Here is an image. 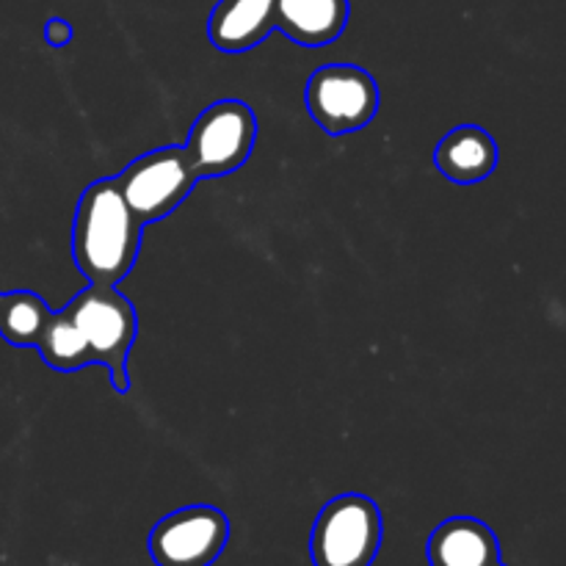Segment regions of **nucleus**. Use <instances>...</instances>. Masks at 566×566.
<instances>
[{
  "label": "nucleus",
  "mask_w": 566,
  "mask_h": 566,
  "mask_svg": "<svg viewBox=\"0 0 566 566\" xmlns=\"http://www.w3.org/2000/svg\"><path fill=\"white\" fill-rule=\"evenodd\" d=\"M114 182L133 216L147 227L175 213L193 191L199 177L186 149L180 144H169V147H158L130 160L114 177Z\"/></svg>",
  "instance_id": "nucleus-3"
},
{
  "label": "nucleus",
  "mask_w": 566,
  "mask_h": 566,
  "mask_svg": "<svg viewBox=\"0 0 566 566\" xmlns=\"http://www.w3.org/2000/svg\"><path fill=\"white\" fill-rule=\"evenodd\" d=\"M36 352L44 359V365L59 370V374H75V370L94 365L86 337H83V332L77 329V324L70 318L66 310L50 315L48 326H44L42 337L36 343Z\"/></svg>",
  "instance_id": "nucleus-13"
},
{
  "label": "nucleus",
  "mask_w": 566,
  "mask_h": 566,
  "mask_svg": "<svg viewBox=\"0 0 566 566\" xmlns=\"http://www.w3.org/2000/svg\"><path fill=\"white\" fill-rule=\"evenodd\" d=\"M492 566H506V564H503V562H495Z\"/></svg>",
  "instance_id": "nucleus-15"
},
{
  "label": "nucleus",
  "mask_w": 566,
  "mask_h": 566,
  "mask_svg": "<svg viewBox=\"0 0 566 566\" xmlns=\"http://www.w3.org/2000/svg\"><path fill=\"white\" fill-rule=\"evenodd\" d=\"M426 558L429 566H492L501 562V545L481 520L451 517L429 536Z\"/></svg>",
  "instance_id": "nucleus-8"
},
{
  "label": "nucleus",
  "mask_w": 566,
  "mask_h": 566,
  "mask_svg": "<svg viewBox=\"0 0 566 566\" xmlns=\"http://www.w3.org/2000/svg\"><path fill=\"white\" fill-rule=\"evenodd\" d=\"M434 164L451 182L473 186V182L486 180L495 171L497 144L484 127L459 125L437 144Z\"/></svg>",
  "instance_id": "nucleus-11"
},
{
  "label": "nucleus",
  "mask_w": 566,
  "mask_h": 566,
  "mask_svg": "<svg viewBox=\"0 0 566 566\" xmlns=\"http://www.w3.org/2000/svg\"><path fill=\"white\" fill-rule=\"evenodd\" d=\"M44 39H48L50 48H66L72 39V25L61 17H53V20L44 25Z\"/></svg>",
  "instance_id": "nucleus-14"
},
{
  "label": "nucleus",
  "mask_w": 566,
  "mask_h": 566,
  "mask_svg": "<svg viewBox=\"0 0 566 566\" xmlns=\"http://www.w3.org/2000/svg\"><path fill=\"white\" fill-rule=\"evenodd\" d=\"M348 0H274V28L302 48H324L346 31Z\"/></svg>",
  "instance_id": "nucleus-9"
},
{
  "label": "nucleus",
  "mask_w": 566,
  "mask_h": 566,
  "mask_svg": "<svg viewBox=\"0 0 566 566\" xmlns=\"http://www.w3.org/2000/svg\"><path fill=\"white\" fill-rule=\"evenodd\" d=\"M230 542V520L216 506H186L160 520L149 534L158 566H210Z\"/></svg>",
  "instance_id": "nucleus-7"
},
{
  "label": "nucleus",
  "mask_w": 566,
  "mask_h": 566,
  "mask_svg": "<svg viewBox=\"0 0 566 566\" xmlns=\"http://www.w3.org/2000/svg\"><path fill=\"white\" fill-rule=\"evenodd\" d=\"M258 142V116L243 99L208 105L188 133L186 149L199 180L224 177L241 169Z\"/></svg>",
  "instance_id": "nucleus-5"
},
{
  "label": "nucleus",
  "mask_w": 566,
  "mask_h": 566,
  "mask_svg": "<svg viewBox=\"0 0 566 566\" xmlns=\"http://www.w3.org/2000/svg\"><path fill=\"white\" fill-rule=\"evenodd\" d=\"M307 111L329 136L357 133L379 114V83L357 64H324L307 77Z\"/></svg>",
  "instance_id": "nucleus-6"
},
{
  "label": "nucleus",
  "mask_w": 566,
  "mask_h": 566,
  "mask_svg": "<svg viewBox=\"0 0 566 566\" xmlns=\"http://www.w3.org/2000/svg\"><path fill=\"white\" fill-rule=\"evenodd\" d=\"M144 224L127 208L114 177L94 180L81 193L72 221V260L88 285L116 287L133 271Z\"/></svg>",
  "instance_id": "nucleus-1"
},
{
  "label": "nucleus",
  "mask_w": 566,
  "mask_h": 566,
  "mask_svg": "<svg viewBox=\"0 0 566 566\" xmlns=\"http://www.w3.org/2000/svg\"><path fill=\"white\" fill-rule=\"evenodd\" d=\"M381 547V512L370 497L348 492L318 512L310 536L315 566H370Z\"/></svg>",
  "instance_id": "nucleus-4"
},
{
  "label": "nucleus",
  "mask_w": 566,
  "mask_h": 566,
  "mask_svg": "<svg viewBox=\"0 0 566 566\" xmlns=\"http://www.w3.org/2000/svg\"><path fill=\"white\" fill-rule=\"evenodd\" d=\"M53 310L33 291L0 293V337L9 346L36 348Z\"/></svg>",
  "instance_id": "nucleus-12"
},
{
  "label": "nucleus",
  "mask_w": 566,
  "mask_h": 566,
  "mask_svg": "<svg viewBox=\"0 0 566 566\" xmlns=\"http://www.w3.org/2000/svg\"><path fill=\"white\" fill-rule=\"evenodd\" d=\"M274 31V0H219L210 11L208 39L221 53H247Z\"/></svg>",
  "instance_id": "nucleus-10"
},
{
  "label": "nucleus",
  "mask_w": 566,
  "mask_h": 566,
  "mask_svg": "<svg viewBox=\"0 0 566 566\" xmlns=\"http://www.w3.org/2000/svg\"><path fill=\"white\" fill-rule=\"evenodd\" d=\"M66 313L86 337L94 365H105L116 396L130 392L127 357L138 335L136 307L116 287L88 285L70 298Z\"/></svg>",
  "instance_id": "nucleus-2"
}]
</instances>
